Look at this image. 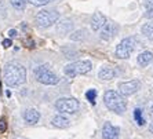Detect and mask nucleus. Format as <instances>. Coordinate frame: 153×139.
<instances>
[{
	"label": "nucleus",
	"instance_id": "0eeeda50",
	"mask_svg": "<svg viewBox=\"0 0 153 139\" xmlns=\"http://www.w3.org/2000/svg\"><path fill=\"white\" fill-rule=\"evenodd\" d=\"M135 43H137L135 37H126V39H123L120 41V44L116 47V57L121 58V59H127L134 51V48H135Z\"/></svg>",
	"mask_w": 153,
	"mask_h": 139
},
{
	"label": "nucleus",
	"instance_id": "dca6fc26",
	"mask_svg": "<svg viewBox=\"0 0 153 139\" xmlns=\"http://www.w3.org/2000/svg\"><path fill=\"white\" fill-rule=\"evenodd\" d=\"M73 25H72L71 21H62V22H58L57 25V32L58 33H68L72 30Z\"/></svg>",
	"mask_w": 153,
	"mask_h": 139
},
{
	"label": "nucleus",
	"instance_id": "423d86ee",
	"mask_svg": "<svg viewBox=\"0 0 153 139\" xmlns=\"http://www.w3.org/2000/svg\"><path fill=\"white\" fill-rule=\"evenodd\" d=\"M80 104L75 98H59L55 102V109L59 113H66V114H73L79 110Z\"/></svg>",
	"mask_w": 153,
	"mask_h": 139
},
{
	"label": "nucleus",
	"instance_id": "a878e982",
	"mask_svg": "<svg viewBox=\"0 0 153 139\" xmlns=\"http://www.w3.org/2000/svg\"><path fill=\"white\" fill-rule=\"evenodd\" d=\"M8 36H10V37H17V30H15V29H10V30H8Z\"/></svg>",
	"mask_w": 153,
	"mask_h": 139
},
{
	"label": "nucleus",
	"instance_id": "ddd939ff",
	"mask_svg": "<svg viewBox=\"0 0 153 139\" xmlns=\"http://www.w3.org/2000/svg\"><path fill=\"white\" fill-rule=\"evenodd\" d=\"M51 124H53L54 127H57V128H66V127H69V124H71V120H69L68 117L62 116V114H57V116L53 117Z\"/></svg>",
	"mask_w": 153,
	"mask_h": 139
},
{
	"label": "nucleus",
	"instance_id": "1a4fd4ad",
	"mask_svg": "<svg viewBox=\"0 0 153 139\" xmlns=\"http://www.w3.org/2000/svg\"><path fill=\"white\" fill-rule=\"evenodd\" d=\"M102 138L103 139H117L119 138V128H116L111 123H105L102 128Z\"/></svg>",
	"mask_w": 153,
	"mask_h": 139
},
{
	"label": "nucleus",
	"instance_id": "cd10ccee",
	"mask_svg": "<svg viewBox=\"0 0 153 139\" xmlns=\"http://www.w3.org/2000/svg\"><path fill=\"white\" fill-rule=\"evenodd\" d=\"M152 114H153V106H152Z\"/></svg>",
	"mask_w": 153,
	"mask_h": 139
},
{
	"label": "nucleus",
	"instance_id": "bb28decb",
	"mask_svg": "<svg viewBox=\"0 0 153 139\" xmlns=\"http://www.w3.org/2000/svg\"><path fill=\"white\" fill-rule=\"evenodd\" d=\"M150 129H152V132H153V125H152V127H150Z\"/></svg>",
	"mask_w": 153,
	"mask_h": 139
},
{
	"label": "nucleus",
	"instance_id": "aec40b11",
	"mask_svg": "<svg viewBox=\"0 0 153 139\" xmlns=\"http://www.w3.org/2000/svg\"><path fill=\"white\" fill-rule=\"evenodd\" d=\"M85 98L88 99L90 104H95V98H97V91L95 89H88L87 92H85Z\"/></svg>",
	"mask_w": 153,
	"mask_h": 139
},
{
	"label": "nucleus",
	"instance_id": "b1692460",
	"mask_svg": "<svg viewBox=\"0 0 153 139\" xmlns=\"http://www.w3.org/2000/svg\"><path fill=\"white\" fill-rule=\"evenodd\" d=\"M6 128H7L6 120H3V118H0V132H4V131H6Z\"/></svg>",
	"mask_w": 153,
	"mask_h": 139
},
{
	"label": "nucleus",
	"instance_id": "6ab92c4d",
	"mask_svg": "<svg viewBox=\"0 0 153 139\" xmlns=\"http://www.w3.org/2000/svg\"><path fill=\"white\" fill-rule=\"evenodd\" d=\"M145 10H146V13H145L146 17H148V18H153V0H148V1H146Z\"/></svg>",
	"mask_w": 153,
	"mask_h": 139
},
{
	"label": "nucleus",
	"instance_id": "5701e85b",
	"mask_svg": "<svg viewBox=\"0 0 153 139\" xmlns=\"http://www.w3.org/2000/svg\"><path fill=\"white\" fill-rule=\"evenodd\" d=\"M30 3L33 4V6H37V7H40V6H44V4H47L50 0H29Z\"/></svg>",
	"mask_w": 153,
	"mask_h": 139
},
{
	"label": "nucleus",
	"instance_id": "9d476101",
	"mask_svg": "<svg viewBox=\"0 0 153 139\" xmlns=\"http://www.w3.org/2000/svg\"><path fill=\"white\" fill-rule=\"evenodd\" d=\"M105 24H106V18H105V15L102 13H95L93 15V18H91V29H93L94 32L102 29Z\"/></svg>",
	"mask_w": 153,
	"mask_h": 139
},
{
	"label": "nucleus",
	"instance_id": "f8f14e48",
	"mask_svg": "<svg viewBox=\"0 0 153 139\" xmlns=\"http://www.w3.org/2000/svg\"><path fill=\"white\" fill-rule=\"evenodd\" d=\"M114 32H116V25L112 24V22H106L103 25L102 30H101V39L103 40H109L114 36Z\"/></svg>",
	"mask_w": 153,
	"mask_h": 139
},
{
	"label": "nucleus",
	"instance_id": "7ed1b4c3",
	"mask_svg": "<svg viewBox=\"0 0 153 139\" xmlns=\"http://www.w3.org/2000/svg\"><path fill=\"white\" fill-rule=\"evenodd\" d=\"M35 77L37 81L44 86H55L59 81V77L47 65H42L35 69Z\"/></svg>",
	"mask_w": 153,
	"mask_h": 139
},
{
	"label": "nucleus",
	"instance_id": "4be33fe9",
	"mask_svg": "<svg viewBox=\"0 0 153 139\" xmlns=\"http://www.w3.org/2000/svg\"><path fill=\"white\" fill-rule=\"evenodd\" d=\"M84 36H85V32H84V30H77V32H75L73 35L71 36V39H72V40H76V41H79V40H83V39H84Z\"/></svg>",
	"mask_w": 153,
	"mask_h": 139
},
{
	"label": "nucleus",
	"instance_id": "9b49d317",
	"mask_svg": "<svg viewBox=\"0 0 153 139\" xmlns=\"http://www.w3.org/2000/svg\"><path fill=\"white\" fill-rule=\"evenodd\" d=\"M24 120H25V123L33 125L40 120V113L36 109H26L24 112Z\"/></svg>",
	"mask_w": 153,
	"mask_h": 139
},
{
	"label": "nucleus",
	"instance_id": "f3484780",
	"mask_svg": "<svg viewBox=\"0 0 153 139\" xmlns=\"http://www.w3.org/2000/svg\"><path fill=\"white\" fill-rule=\"evenodd\" d=\"M142 33L148 37V39L153 40V22H148L142 26Z\"/></svg>",
	"mask_w": 153,
	"mask_h": 139
},
{
	"label": "nucleus",
	"instance_id": "f03ea898",
	"mask_svg": "<svg viewBox=\"0 0 153 139\" xmlns=\"http://www.w3.org/2000/svg\"><path fill=\"white\" fill-rule=\"evenodd\" d=\"M103 102L106 105L109 110L114 112V113H124L127 109V101L123 98V95L113 89H109L103 94Z\"/></svg>",
	"mask_w": 153,
	"mask_h": 139
},
{
	"label": "nucleus",
	"instance_id": "412c9836",
	"mask_svg": "<svg viewBox=\"0 0 153 139\" xmlns=\"http://www.w3.org/2000/svg\"><path fill=\"white\" fill-rule=\"evenodd\" d=\"M134 116H135V120H137V123H138V125L145 124V118H143V116H142V110H141V109H135Z\"/></svg>",
	"mask_w": 153,
	"mask_h": 139
},
{
	"label": "nucleus",
	"instance_id": "f257e3e1",
	"mask_svg": "<svg viewBox=\"0 0 153 139\" xmlns=\"http://www.w3.org/2000/svg\"><path fill=\"white\" fill-rule=\"evenodd\" d=\"M4 83L8 87L22 86L26 81V69L18 62H8L4 66Z\"/></svg>",
	"mask_w": 153,
	"mask_h": 139
},
{
	"label": "nucleus",
	"instance_id": "20e7f679",
	"mask_svg": "<svg viewBox=\"0 0 153 139\" xmlns=\"http://www.w3.org/2000/svg\"><path fill=\"white\" fill-rule=\"evenodd\" d=\"M93 69V64L90 61H76L66 65L64 68V73L68 77H76L79 75H87Z\"/></svg>",
	"mask_w": 153,
	"mask_h": 139
},
{
	"label": "nucleus",
	"instance_id": "6e6552de",
	"mask_svg": "<svg viewBox=\"0 0 153 139\" xmlns=\"http://www.w3.org/2000/svg\"><path fill=\"white\" fill-rule=\"evenodd\" d=\"M139 81L138 80H131V81H126L119 84V91L121 95H132L139 89Z\"/></svg>",
	"mask_w": 153,
	"mask_h": 139
},
{
	"label": "nucleus",
	"instance_id": "a211bd4d",
	"mask_svg": "<svg viewBox=\"0 0 153 139\" xmlns=\"http://www.w3.org/2000/svg\"><path fill=\"white\" fill-rule=\"evenodd\" d=\"M29 0H11V6L18 11H22L25 10L26 7V3H28Z\"/></svg>",
	"mask_w": 153,
	"mask_h": 139
},
{
	"label": "nucleus",
	"instance_id": "4468645a",
	"mask_svg": "<svg viewBox=\"0 0 153 139\" xmlns=\"http://www.w3.org/2000/svg\"><path fill=\"white\" fill-rule=\"evenodd\" d=\"M152 59H153V52H150V51H143V52H141L138 55L137 62H138V65H141V66H146V65L150 64Z\"/></svg>",
	"mask_w": 153,
	"mask_h": 139
},
{
	"label": "nucleus",
	"instance_id": "39448f33",
	"mask_svg": "<svg viewBox=\"0 0 153 139\" xmlns=\"http://www.w3.org/2000/svg\"><path fill=\"white\" fill-rule=\"evenodd\" d=\"M58 18H59L58 11L43 10V11H40V13H37L35 21H36V25L39 26V28H48V26L54 25V24L58 21Z\"/></svg>",
	"mask_w": 153,
	"mask_h": 139
},
{
	"label": "nucleus",
	"instance_id": "393cba45",
	"mask_svg": "<svg viewBox=\"0 0 153 139\" xmlns=\"http://www.w3.org/2000/svg\"><path fill=\"white\" fill-rule=\"evenodd\" d=\"M3 47L4 48H8V47H11V40L10 39H6V40H3Z\"/></svg>",
	"mask_w": 153,
	"mask_h": 139
},
{
	"label": "nucleus",
	"instance_id": "2eb2a0df",
	"mask_svg": "<svg viewBox=\"0 0 153 139\" xmlns=\"http://www.w3.org/2000/svg\"><path fill=\"white\" fill-rule=\"evenodd\" d=\"M98 77L101 80H111V78H113L114 77L113 68H111V66H102L100 73H98Z\"/></svg>",
	"mask_w": 153,
	"mask_h": 139
}]
</instances>
